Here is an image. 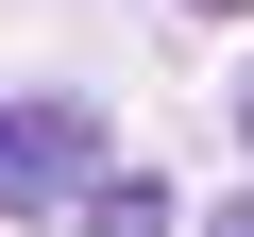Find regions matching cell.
Here are the masks:
<instances>
[{
    "mask_svg": "<svg viewBox=\"0 0 254 237\" xmlns=\"http://www.w3.org/2000/svg\"><path fill=\"white\" fill-rule=\"evenodd\" d=\"M102 186V118L85 102H0V203H17V220H68Z\"/></svg>",
    "mask_w": 254,
    "mask_h": 237,
    "instance_id": "6da1fadb",
    "label": "cell"
},
{
    "mask_svg": "<svg viewBox=\"0 0 254 237\" xmlns=\"http://www.w3.org/2000/svg\"><path fill=\"white\" fill-rule=\"evenodd\" d=\"M68 237H187V203H170V170H102L68 203Z\"/></svg>",
    "mask_w": 254,
    "mask_h": 237,
    "instance_id": "7a4b0ae2",
    "label": "cell"
},
{
    "mask_svg": "<svg viewBox=\"0 0 254 237\" xmlns=\"http://www.w3.org/2000/svg\"><path fill=\"white\" fill-rule=\"evenodd\" d=\"M237 153H254V68H237Z\"/></svg>",
    "mask_w": 254,
    "mask_h": 237,
    "instance_id": "3957f363",
    "label": "cell"
},
{
    "mask_svg": "<svg viewBox=\"0 0 254 237\" xmlns=\"http://www.w3.org/2000/svg\"><path fill=\"white\" fill-rule=\"evenodd\" d=\"M187 17H254V0H187Z\"/></svg>",
    "mask_w": 254,
    "mask_h": 237,
    "instance_id": "277c9868",
    "label": "cell"
}]
</instances>
